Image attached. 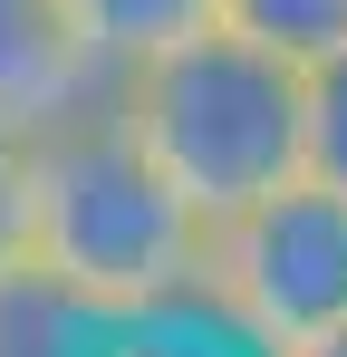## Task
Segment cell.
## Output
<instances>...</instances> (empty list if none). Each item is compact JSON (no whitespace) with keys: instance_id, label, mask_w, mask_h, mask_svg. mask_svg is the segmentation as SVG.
Masks as SVG:
<instances>
[{"instance_id":"obj_9","label":"cell","mask_w":347,"mask_h":357,"mask_svg":"<svg viewBox=\"0 0 347 357\" xmlns=\"http://www.w3.org/2000/svg\"><path fill=\"white\" fill-rule=\"evenodd\" d=\"M222 29H251L289 59H328L347 49V0H222Z\"/></svg>"},{"instance_id":"obj_1","label":"cell","mask_w":347,"mask_h":357,"mask_svg":"<svg viewBox=\"0 0 347 357\" xmlns=\"http://www.w3.org/2000/svg\"><path fill=\"white\" fill-rule=\"evenodd\" d=\"M116 107L203 222H231L309 174V59L251 29H193L135 59L116 77Z\"/></svg>"},{"instance_id":"obj_4","label":"cell","mask_w":347,"mask_h":357,"mask_svg":"<svg viewBox=\"0 0 347 357\" xmlns=\"http://www.w3.org/2000/svg\"><path fill=\"white\" fill-rule=\"evenodd\" d=\"M107 97L116 68L87 39L77 0H0V126L10 135H58Z\"/></svg>"},{"instance_id":"obj_11","label":"cell","mask_w":347,"mask_h":357,"mask_svg":"<svg viewBox=\"0 0 347 357\" xmlns=\"http://www.w3.org/2000/svg\"><path fill=\"white\" fill-rule=\"evenodd\" d=\"M328 357H347V338H338V348H328Z\"/></svg>"},{"instance_id":"obj_5","label":"cell","mask_w":347,"mask_h":357,"mask_svg":"<svg viewBox=\"0 0 347 357\" xmlns=\"http://www.w3.org/2000/svg\"><path fill=\"white\" fill-rule=\"evenodd\" d=\"M116 319H97L77 290H58L49 271H0V357H97Z\"/></svg>"},{"instance_id":"obj_8","label":"cell","mask_w":347,"mask_h":357,"mask_svg":"<svg viewBox=\"0 0 347 357\" xmlns=\"http://www.w3.org/2000/svg\"><path fill=\"white\" fill-rule=\"evenodd\" d=\"M39 203H49V135L0 126V271L39 261Z\"/></svg>"},{"instance_id":"obj_6","label":"cell","mask_w":347,"mask_h":357,"mask_svg":"<svg viewBox=\"0 0 347 357\" xmlns=\"http://www.w3.org/2000/svg\"><path fill=\"white\" fill-rule=\"evenodd\" d=\"M77 20L107 49V68L125 77L135 59H155L174 39H193V29H222V0H77Z\"/></svg>"},{"instance_id":"obj_3","label":"cell","mask_w":347,"mask_h":357,"mask_svg":"<svg viewBox=\"0 0 347 357\" xmlns=\"http://www.w3.org/2000/svg\"><path fill=\"white\" fill-rule=\"evenodd\" d=\"M203 309H222L261 357H328L347 338V193L318 174L213 222Z\"/></svg>"},{"instance_id":"obj_10","label":"cell","mask_w":347,"mask_h":357,"mask_svg":"<svg viewBox=\"0 0 347 357\" xmlns=\"http://www.w3.org/2000/svg\"><path fill=\"white\" fill-rule=\"evenodd\" d=\"M309 174L347 193V49L309 59Z\"/></svg>"},{"instance_id":"obj_7","label":"cell","mask_w":347,"mask_h":357,"mask_svg":"<svg viewBox=\"0 0 347 357\" xmlns=\"http://www.w3.org/2000/svg\"><path fill=\"white\" fill-rule=\"evenodd\" d=\"M97 357H261L222 309H155V319H116Z\"/></svg>"},{"instance_id":"obj_2","label":"cell","mask_w":347,"mask_h":357,"mask_svg":"<svg viewBox=\"0 0 347 357\" xmlns=\"http://www.w3.org/2000/svg\"><path fill=\"white\" fill-rule=\"evenodd\" d=\"M39 271L77 290L97 319L203 309L213 222L174 193V174L135 145L125 107H87L49 135V203H39Z\"/></svg>"}]
</instances>
